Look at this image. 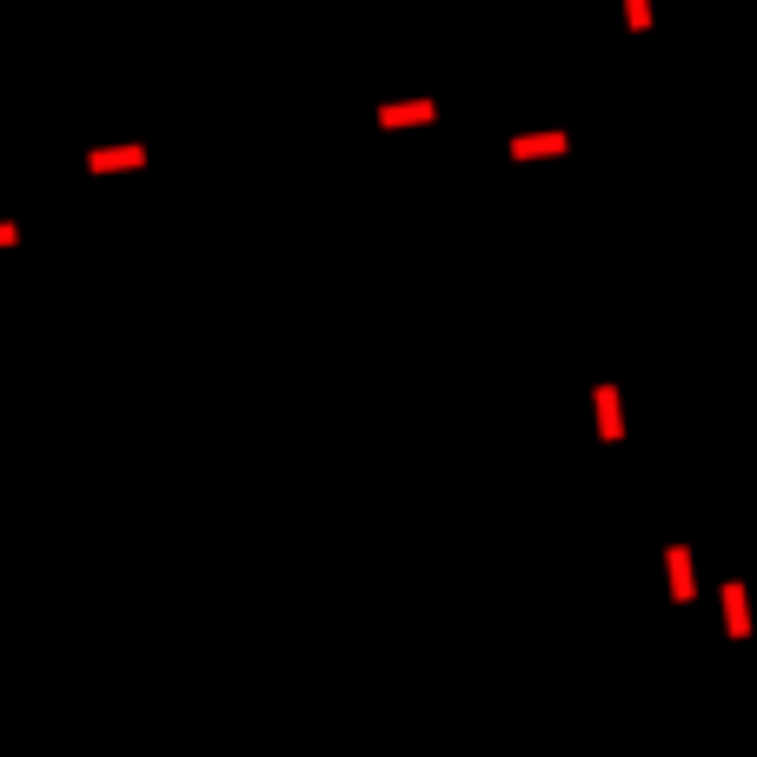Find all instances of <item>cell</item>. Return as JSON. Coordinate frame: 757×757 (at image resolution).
Wrapping results in <instances>:
<instances>
[{
  "mask_svg": "<svg viewBox=\"0 0 757 757\" xmlns=\"http://www.w3.org/2000/svg\"><path fill=\"white\" fill-rule=\"evenodd\" d=\"M724 591V611H731V638H751V598L744 585H718Z\"/></svg>",
  "mask_w": 757,
  "mask_h": 757,
  "instance_id": "cell-4",
  "label": "cell"
},
{
  "mask_svg": "<svg viewBox=\"0 0 757 757\" xmlns=\"http://www.w3.org/2000/svg\"><path fill=\"white\" fill-rule=\"evenodd\" d=\"M591 406H598V439H625V406H618V392L598 386L591 392Z\"/></svg>",
  "mask_w": 757,
  "mask_h": 757,
  "instance_id": "cell-3",
  "label": "cell"
},
{
  "mask_svg": "<svg viewBox=\"0 0 757 757\" xmlns=\"http://www.w3.org/2000/svg\"><path fill=\"white\" fill-rule=\"evenodd\" d=\"M572 140L565 133H525V140H512V160H532V153H565Z\"/></svg>",
  "mask_w": 757,
  "mask_h": 757,
  "instance_id": "cell-5",
  "label": "cell"
},
{
  "mask_svg": "<svg viewBox=\"0 0 757 757\" xmlns=\"http://www.w3.org/2000/svg\"><path fill=\"white\" fill-rule=\"evenodd\" d=\"M425 120H439L432 100H392V107H379V127H425Z\"/></svg>",
  "mask_w": 757,
  "mask_h": 757,
  "instance_id": "cell-2",
  "label": "cell"
},
{
  "mask_svg": "<svg viewBox=\"0 0 757 757\" xmlns=\"http://www.w3.org/2000/svg\"><path fill=\"white\" fill-rule=\"evenodd\" d=\"M665 572H671V598L691 605V598H698V572H691V552H684V545H671V552H665Z\"/></svg>",
  "mask_w": 757,
  "mask_h": 757,
  "instance_id": "cell-1",
  "label": "cell"
}]
</instances>
